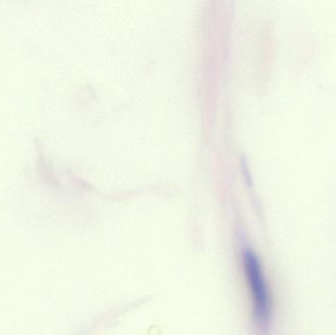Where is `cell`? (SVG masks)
<instances>
[{
	"label": "cell",
	"mask_w": 336,
	"mask_h": 335,
	"mask_svg": "<svg viewBox=\"0 0 336 335\" xmlns=\"http://www.w3.org/2000/svg\"><path fill=\"white\" fill-rule=\"evenodd\" d=\"M244 268L255 316L260 321H266L270 313V299L264 272L256 255L252 252L245 253Z\"/></svg>",
	"instance_id": "6da1fadb"
}]
</instances>
